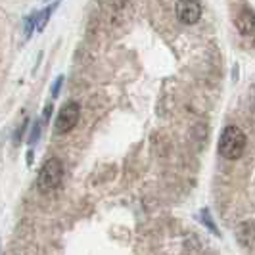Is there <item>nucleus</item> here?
<instances>
[{
    "label": "nucleus",
    "instance_id": "nucleus-8",
    "mask_svg": "<svg viewBox=\"0 0 255 255\" xmlns=\"http://www.w3.org/2000/svg\"><path fill=\"white\" fill-rule=\"evenodd\" d=\"M40 125H42V121H37V123H35V127L31 130V136L27 138L29 144H35V142L38 140V136H40Z\"/></svg>",
    "mask_w": 255,
    "mask_h": 255
},
{
    "label": "nucleus",
    "instance_id": "nucleus-2",
    "mask_svg": "<svg viewBox=\"0 0 255 255\" xmlns=\"http://www.w3.org/2000/svg\"><path fill=\"white\" fill-rule=\"evenodd\" d=\"M64 179V165L58 157H50L44 161L42 169L38 171V179H37V186L38 190H54L60 186V182Z\"/></svg>",
    "mask_w": 255,
    "mask_h": 255
},
{
    "label": "nucleus",
    "instance_id": "nucleus-3",
    "mask_svg": "<svg viewBox=\"0 0 255 255\" xmlns=\"http://www.w3.org/2000/svg\"><path fill=\"white\" fill-rule=\"evenodd\" d=\"M79 117H81V108L79 104L75 102H67L60 110V114L56 117V125H54V130L56 134H65L69 130H73L75 125L79 123Z\"/></svg>",
    "mask_w": 255,
    "mask_h": 255
},
{
    "label": "nucleus",
    "instance_id": "nucleus-9",
    "mask_svg": "<svg viewBox=\"0 0 255 255\" xmlns=\"http://www.w3.org/2000/svg\"><path fill=\"white\" fill-rule=\"evenodd\" d=\"M62 85H64V77L60 75L58 79H56V83H54V87H52V96L56 98L58 94H60V89H62Z\"/></svg>",
    "mask_w": 255,
    "mask_h": 255
},
{
    "label": "nucleus",
    "instance_id": "nucleus-10",
    "mask_svg": "<svg viewBox=\"0 0 255 255\" xmlns=\"http://www.w3.org/2000/svg\"><path fill=\"white\" fill-rule=\"evenodd\" d=\"M35 17H37V13H33L29 19H27V27H25V35L27 38L31 37V33H33V27H35Z\"/></svg>",
    "mask_w": 255,
    "mask_h": 255
},
{
    "label": "nucleus",
    "instance_id": "nucleus-4",
    "mask_svg": "<svg viewBox=\"0 0 255 255\" xmlns=\"http://www.w3.org/2000/svg\"><path fill=\"white\" fill-rule=\"evenodd\" d=\"M177 17L184 25H194L202 17L200 0H177Z\"/></svg>",
    "mask_w": 255,
    "mask_h": 255
},
{
    "label": "nucleus",
    "instance_id": "nucleus-11",
    "mask_svg": "<svg viewBox=\"0 0 255 255\" xmlns=\"http://www.w3.org/2000/svg\"><path fill=\"white\" fill-rule=\"evenodd\" d=\"M27 123H29V119H25L23 125L17 128V132H15V140H13L15 144H19V140H21V136H23V132H25V128H27Z\"/></svg>",
    "mask_w": 255,
    "mask_h": 255
},
{
    "label": "nucleus",
    "instance_id": "nucleus-7",
    "mask_svg": "<svg viewBox=\"0 0 255 255\" xmlns=\"http://www.w3.org/2000/svg\"><path fill=\"white\" fill-rule=\"evenodd\" d=\"M202 221H204L205 227H207V229L211 230L213 234H217V236L221 234V232L217 230V227H215V221H213V219L209 217V211H207V209H202Z\"/></svg>",
    "mask_w": 255,
    "mask_h": 255
},
{
    "label": "nucleus",
    "instance_id": "nucleus-6",
    "mask_svg": "<svg viewBox=\"0 0 255 255\" xmlns=\"http://www.w3.org/2000/svg\"><path fill=\"white\" fill-rule=\"evenodd\" d=\"M58 4H60V2H54V4H50V6H46V8L35 17V27H37L38 31H44V27H46V23H48V19H50V15L54 13V10L58 8Z\"/></svg>",
    "mask_w": 255,
    "mask_h": 255
},
{
    "label": "nucleus",
    "instance_id": "nucleus-5",
    "mask_svg": "<svg viewBox=\"0 0 255 255\" xmlns=\"http://www.w3.org/2000/svg\"><path fill=\"white\" fill-rule=\"evenodd\" d=\"M236 27H238V31H240L242 35H248V37L254 35L255 17H254V10H252L250 6L238 12V15H236Z\"/></svg>",
    "mask_w": 255,
    "mask_h": 255
},
{
    "label": "nucleus",
    "instance_id": "nucleus-1",
    "mask_svg": "<svg viewBox=\"0 0 255 255\" xmlns=\"http://www.w3.org/2000/svg\"><path fill=\"white\" fill-rule=\"evenodd\" d=\"M246 150V134L240 127L230 125L223 130L221 138H219V153L227 159H240Z\"/></svg>",
    "mask_w": 255,
    "mask_h": 255
}]
</instances>
